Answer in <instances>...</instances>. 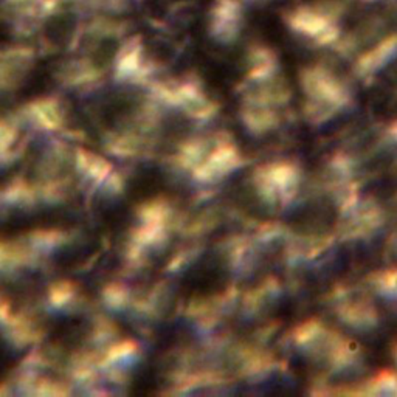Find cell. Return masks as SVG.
<instances>
[{"instance_id": "1", "label": "cell", "mask_w": 397, "mask_h": 397, "mask_svg": "<svg viewBox=\"0 0 397 397\" xmlns=\"http://www.w3.org/2000/svg\"><path fill=\"white\" fill-rule=\"evenodd\" d=\"M295 23H297V27L303 28L305 31H310V33H318V31L326 28V23L322 18H318L315 14H309L307 11L300 13L297 18H295Z\"/></svg>"}]
</instances>
